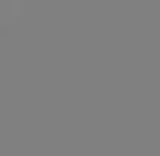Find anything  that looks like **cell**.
<instances>
[{
  "mask_svg": "<svg viewBox=\"0 0 160 156\" xmlns=\"http://www.w3.org/2000/svg\"><path fill=\"white\" fill-rule=\"evenodd\" d=\"M20 12H24V0H0V32L12 28L20 20Z\"/></svg>",
  "mask_w": 160,
  "mask_h": 156,
  "instance_id": "cell-1",
  "label": "cell"
}]
</instances>
